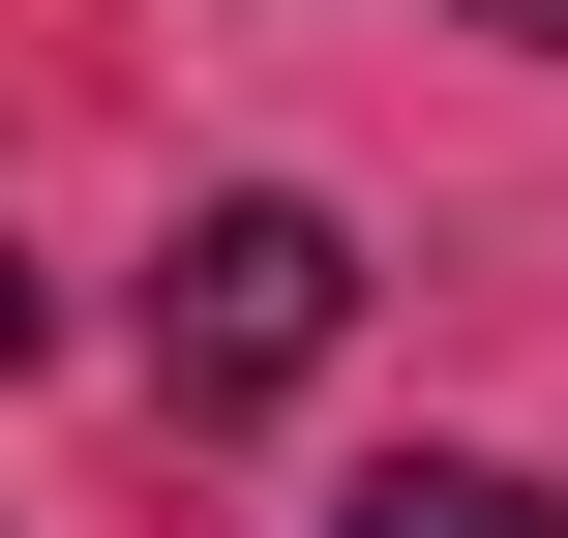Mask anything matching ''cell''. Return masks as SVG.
Instances as JSON below:
<instances>
[{
  "instance_id": "cell-1",
  "label": "cell",
  "mask_w": 568,
  "mask_h": 538,
  "mask_svg": "<svg viewBox=\"0 0 568 538\" xmlns=\"http://www.w3.org/2000/svg\"><path fill=\"white\" fill-rule=\"evenodd\" d=\"M329 329H359V240H329L300 180L180 210V270H150V389H180V419H270V389H300Z\"/></svg>"
},
{
  "instance_id": "cell-2",
  "label": "cell",
  "mask_w": 568,
  "mask_h": 538,
  "mask_svg": "<svg viewBox=\"0 0 568 538\" xmlns=\"http://www.w3.org/2000/svg\"><path fill=\"white\" fill-rule=\"evenodd\" d=\"M329 538H568V509H539V479H479V449H389Z\"/></svg>"
},
{
  "instance_id": "cell-3",
  "label": "cell",
  "mask_w": 568,
  "mask_h": 538,
  "mask_svg": "<svg viewBox=\"0 0 568 538\" xmlns=\"http://www.w3.org/2000/svg\"><path fill=\"white\" fill-rule=\"evenodd\" d=\"M479 30H539V60H568V0H479Z\"/></svg>"
}]
</instances>
